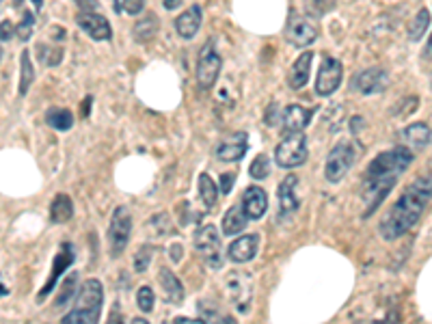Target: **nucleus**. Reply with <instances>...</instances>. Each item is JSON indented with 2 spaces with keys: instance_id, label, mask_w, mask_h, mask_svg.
Returning a JSON list of instances; mask_svg holds the SVG:
<instances>
[{
  "instance_id": "obj_34",
  "label": "nucleus",
  "mask_w": 432,
  "mask_h": 324,
  "mask_svg": "<svg viewBox=\"0 0 432 324\" xmlns=\"http://www.w3.org/2000/svg\"><path fill=\"white\" fill-rule=\"evenodd\" d=\"M115 11L128 13V15H139L145 11V0H115Z\"/></svg>"
},
{
  "instance_id": "obj_33",
  "label": "nucleus",
  "mask_w": 432,
  "mask_h": 324,
  "mask_svg": "<svg viewBox=\"0 0 432 324\" xmlns=\"http://www.w3.org/2000/svg\"><path fill=\"white\" fill-rule=\"evenodd\" d=\"M154 303H156V296H154V290L149 286H141L139 292H137V305L143 314H149L154 309Z\"/></svg>"
},
{
  "instance_id": "obj_37",
  "label": "nucleus",
  "mask_w": 432,
  "mask_h": 324,
  "mask_svg": "<svg viewBox=\"0 0 432 324\" xmlns=\"http://www.w3.org/2000/svg\"><path fill=\"white\" fill-rule=\"evenodd\" d=\"M15 33H18V37H20L22 41L31 39V35H33V15H31V13H24V20H22L20 27L15 29Z\"/></svg>"
},
{
  "instance_id": "obj_38",
  "label": "nucleus",
  "mask_w": 432,
  "mask_h": 324,
  "mask_svg": "<svg viewBox=\"0 0 432 324\" xmlns=\"http://www.w3.org/2000/svg\"><path fill=\"white\" fill-rule=\"evenodd\" d=\"M279 113V106L277 104H270L268 108H266V117H264V121L268 123V126H274V123H279L284 119V113L281 115H277Z\"/></svg>"
},
{
  "instance_id": "obj_44",
  "label": "nucleus",
  "mask_w": 432,
  "mask_h": 324,
  "mask_svg": "<svg viewBox=\"0 0 432 324\" xmlns=\"http://www.w3.org/2000/svg\"><path fill=\"white\" fill-rule=\"evenodd\" d=\"M89 104H91V95H87V99H85V117L89 113Z\"/></svg>"
},
{
  "instance_id": "obj_23",
  "label": "nucleus",
  "mask_w": 432,
  "mask_h": 324,
  "mask_svg": "<svg viewBox=\"0 0 432 324\" xmlns=\"http://www.w3.org/2000/svg\"><path fill=\"white\" fill-rule=\"evenodd\" d=\"M246 220H249V216H246L242 204L230 208V210L225 212V216H223V234H225V236H236V234H240V232L246 227Z\"/></svg>"
},
{
  "instance_id": "obj_10",
  "label": "nucleus",
  "mask_w": 432,
  "mask_h": 324,
  "mask_svg": "<svg viewBox=\"0 0 432 324\" xmlns=\"http://www.w3.org/2000/svg\"><path fill=\"white\" fill-rule=\"evenodd\" d=\"M74 260H76L74 244H71V242H63L61 248H59V253H57V258H55V262H53V272H50L48 281L43 283V288H41L39 294H37V303H43L46 298L50 296V292H53V290L57 288L61 275H63V272L74 264Z\"/></svg>"
},
{
  "instance_id": "obj_39",
  "label": "nucleus",
  "mask_w": 432,
  "mask_h": 324,
  "mask_svg": "<svg viewBox=\"0 0 432 324\" xmlns=\"http://www.w3.org/2000/svg\"><path fill=\"white\" fill-rule=\"evenodd\" d=\"M234 180H236V173H232V171H227V173H223V176H221V190H223L225 195L232 192Z\"/></svg>"
},
{
  "instance_id": "obj_13",
  "label": "nucleus",
  "mask_w": 432,
  "mask_h": 324,
  "mask_svg": "<svg viewBox=\"0 0 432 324\" xmlns=\"http://www.w3.org/2000/svg\"><path fill=\"white\" fill-rule=\"evenodd\" d=\"M76 24L83 29L85 35H89L95 41H109L113 37V29L109 20L102 13H93V11H81L76 15Z\"/></svg>"
},
{
  "instance_id": "obj_14",
  "label": "nucleus",
  "mask_w": 432,
  "mask_h": 324,
  "mask_svg": "<svg viewBox=\"0 0 432 324\" xmlns=\"http://www.w3.org/2000/svg\"><path fill=\"white\" fill-rule=\"evenodd\" d=\"M246 149H249V136L246 132H234L230 134L227 139H223L216 147V158L221 162H238L244 158L246 154Z\"/></svg>"
},
{
  "instance_id": "obj_36",
  "label": "nucleus",
  "mask_w": 432,
  "mask_h": 324,
  "mask_svg": "<svg viewBox=\"0 0 432 324\" xmlns=\"http://www.w3.org/2000/svg\"><path fill=\"white\" fill-rule=\"evenodd\" d=\"M151 255H154V246L143 244L137 251V255H134V270L137 272H145L147 266L151 264Z\"/></svg>"
},
{
  "instance_id": "obj_8",
  "label": "nucleus",
  "mask_w": 432,
  "mask_h": 324,
  "mask_svg": "<svg viewBox=\"0 0 432 324\" xmlns=\"http://www.w3.org/2000/svg\"><path fill=\"white\" fill-rule=\"evenodd\" d=\"M195 248H197L199 255L203 258V262H206L210 268H221V264H223L221 236H218L214 225H203L195 234Z\"/></svg>"
},
{
  "instance_id": "obj_46",
  "label": "nucleus",
  "mask_w": 432,
  "mask_h": 324,
  "mask_svg": "<svg viewBox=\"0 0 432 324\" xmlns=\"http://www.w3.org/2000/svg\"><path fill=\"white\" fill-rule=\"evenodd\" d=\"M33 3H35V9H41V7H43V0H33Z\"/></svg>"
},
{
  "instance_id": "obj_21",
  "label": "nucleus",
  "mask_w": 432,
  "mask_h": 324,
  "mask_svg": "<svg viewBox=\"0 0 432 324\" xmlns=\"http://www.w3.org/2000/svg\"><path fill=\"white\" fill-rule=\"evenodd\" d=\"M432 139V132L426 123H411V126H406L404 130H400L398 134V141L406 147H411L413 152L417 149H424Z\"/></svg>"
},
{
  "instance_id": "obj_19",
  "label": "nucleus",
  "mask_w": 432,
  "mask_h": 324,
  "mask_svg": "<svg viewBox=\"0 0 432 324\" xmlns=\"http://www.w3.org/2000/svg\"><path fill=\"white\" fill-rule=\"evenodd\" d=\"M201 20H203V11L199 5H193L188 11H184L182 15H177L173 27L177 31V35H180L182 39H193L201 27Z\"/></svg>"
},
{
  "instance_id": "obj_43",
  "label": "nucleus",
  "mask_w": 432,
  "mask_h": 324,
  "mask_svg": "<svg viewBox=\"0 0 432 324\" xmlns=\"http://www.w3.org/2000/svg\"><path fill=\"white\" fill-rule=\"evenodd\" d=\"M424 59H426V61H430V59H432V35H430V39H428V43H426V50H424Z\"/></svg>"
},
{
  "instance_id": "obj_6",
  "label": "nucleus",
  "mask_w": 432,
  "mask_h": 324,
  "mask_svg": "<svg viewBox=\"0 0 432 324\" xmlns=\"http://www.w3.org/2000/svg\"><path fill=\"white\" fill-rule=\"evenodd\" d=\"M130 234H132V214H130V210L125 208V206H119L113 212L111 225H109V251H111V258H121V253L125 251V246H128Z\"/></svg>"
},
{
  "instance_id": "obj_26",
  "label": "nucleus",
  "mask_w": 432,
  "mask_h": 324,
  "mask_svg": "<svg viewBox=\"0 0 432 324\" xmlns=\"http://www.w3.org/2000/svg\"><path fill=\"white\" fill-rule=\"evenodd\" d=\"M197 184H199V197H201L203 206H206L208 210L216 208V204H218V186H216V182L208 176V173H201Z\"/></svg>"
},
{
  "instance_id": "obj_24",
  "label": "nucleus",
  "mask_w": 432,
  "mask_h": 324,
  "mask_svg": "<svg viewBox=\"0 0 432 324\" xmlns=\"http://www.w3.org/2000/svg\"><path fill=\"white\" fill-rule=\"evenodd\" d=\"M158 29H160V22H158L156 13H147L134 24L132 35L139 43H147L158 35Z\"/></svg>"
},
{
  "instance_id": "obj_2",
  "label": "nucleus",
  "mask_w": 432,
  "mask_h": 324,
  "mask_svg": "<svg viewBox=\"0 0 432 324\" xmlns=\"http://www.w3.org/2000/svg\"><path fill=\"white\" fill-rule=\"evenodd\" d=\"M432 199V173L417 178L404 188V192L398 197V202L391 206V210L380 220L378 232L385 240H398L406 232H411L417 220L421 218L424 210L428 208Z\"/></svg>"
},
{
  "instance_id": "obj_18",
  "label": "nucleus",
  "mask_w": 432,
  "mask_h": 324,
  "mask_svg": "<svg viewBox=\"0 0 432 324\" xmlns=\"http://www.w3.org/2000/svg\"><path fill=\"white\" fill-rule=\"evenodd\" d=\"M314 113L316 108H305L300 104H290L286 111H284V130L290 134V132H302L305 128L309 126V121L314 119Z\"/></svg>"
},
{
  "instance_id": "obj_35",
  "label": "nucleus",
  "mask_w": 432,
  "mask_h": 324,
  "mask_svg": "<svg viewBox=\"0 0 432 324\" xmlns=\"http://www.w3.org/2000/svg\"><path fill=\"white\" fill-rule=\"evenodd\" d=\"M305 7L314 17H322L335 7V0H305Z\"/></svg>"
},
{
  "instance_id": "obj_41",
  "label": "nucleus",
  "mask_w": 432,
  "mask_h": 324,
  "mask_svg": "<svg viewBox=\"0 0 432 324\" xmlns=\"http://www.w3.org/2000/svg\"><path fill=\"white\" fill-rule=\"evenodd\" d=\"M180 5H182V0H165V9H169V11L177 9Z\"/></svg>"
},
{
  "instance_id": "obj_7",
  "label": "nucleus",
  "mask_w": 432,
  "mask_h": 324,
  "mask_svg": "<svg viewBox=\"0 0 432 324\" xmlns=\"http://www.w3.org/2000/svg\"><path fill=\"white\" fill-rule=\"evenodd\" d=\"M221 57L214 50L212 41H206V45L201 48L199 52V61H197V85L199 89H212L218 73H221Z\"/></svg>"
},
{
  "instance_id": "obj_42",
  "label": "nucleus",
  "mask_w": 432,
  "mask_h": 324,
  "mask_svg": "<svg viewBox=\"0 0 432 324\" xmlns=\"http://www.w3.org/2000/svg\"><path fill=\"white\" fill-rule=\"evenodd\" d=\"M76 3H81V5H83V11H89L87 5H91L93 9H99V5L95 3V0H76Z\"/></svg>"
},
{
  "instance_id": "obj_30",
  "label": "nucleus",
  "mask_w": 432,
  "mask_h": 324,
  "mask_svg": "<svg viewBox=\"0 0 432 324\" xmlns=\"http://www.w3.org/2000/svg\"><path fill=\"white\" fill-rule=\"evenodd\" d=\"M430 27V11L424 7L417 11V15L413 17V22L409 24V39L411 41H419L426 33V29Z\"/></svg>"
},
{
  "instance_id": "obj_29",
  "label": "nucleus",
  "mask_w": 432,
  "mask_h": 324,
  "mask_svg": "<svg viewBox=\"0 0 432 324\" xmlns=\"http://www.w3.org/2000/svg\"><path fill=\"white\" fill-rule=\"evenodd\" d=\"M78 272H71V275L61 283V292H59V296H57V301H55V305H57V309H63L71 298L78 294Z\"/></svg>"
},
{
  "instance_id": "obj_32",
  "label": "nucleus",
  "mask_w": 432,
  "mask_h": 324,
  "mask_svg": "<svg viewBox=\"0 0 432 324\" xmlns=\"http://www.w3.org/2000/svg\"><path fill=\"white\" fill-rule=\"evenodd\" d=\"M37 52H39L41 61H43L48 67L59 65L61 59H63V48H59V45H43V43H39V45H37Z\"/></svg>"
},
{
  "instance_id": "obj_22",
  "label": "nucleus",
  "mask_w": 432,
  "mask_h": 324,
  "mask_svg": "<svg viewBox=\"0 0 432 324\" xmlns=\"http://www.w3.org/2000/svg\"><path fill=\"white\" fill-rule=\"evenodd\" d=\"M158 281H160V286H162L165 301L171 303V305H182V301H184V286H182V281L177 279L169 268H160Z\"/></svg>"
},
{
  "instance_id": "obj_15",
  "label": "nucleus",
  "mask_w": 432,
  "mask_h": 324,
  "mask_svg": "<svg viewBox=\"0 0 432 324\" xmlns=\"http://www.w3.org/2000/svg\"><path fill=\"white\" fill-rule=\"evenodd\" d=\"M258 246H260V234L240 236L230 244V248H227V258H230L234 264H244V262L256 258Z\"/></svg>"
},
{
  "instance_id": "obj_12",
  "label": "nucleus",
  "mask_w": 432,
  "mask_h": 324,
  "mask_svg": "<svg viewBox=\"0 0 432 324\" xmlns=\"http://www.w3.org/2000/svg\"><path fill=\"white\" fill-rule=\"evenodd\" d=\"M316 37H318V29L314 27V22H309L307 17H302L298 13H290L288 27H286V39L292 45L296 48L309 45L312 41H316Z\"/></svg>"
},
{
  "instance_id": "obj_48",
  "label": "nucleus",
  "mask_w": 432,
  "mask_h": 324,
  "mask_svg": "<svg viewBox=\"0 0 432 324\" xmlns=\"http://www.w3.org/2000/svg\"><path fill=\"white\" fill-rule=\"evenodd\" d=\"M20 3H22V0H15V5H20Z\"/></svg>"
},
{
  "instance_id": "obj_31",
  "label": "nucleus",
  "mask_w": 432,
  "mask_h": 324,
  "mask_svg": "<svg viewBox=\"0 0 432 324\" xmlns=\"http://www.w3.org/2000/svg\"><path fill=\"white\" fill-rule=\"evenodd\" d=\"M249 173L253 180H266L270 176V158L266 154H260L253 158L251 167H249Z\"/></svg>"
},
{
  "instance_id": "obj_27",
  "label": "nucleus",
  "mask_w": 432,
  "mask_h": 324,
  "mask_svg": "<svg viewBox=\"0 0 432 324\" xmlns=\"http://www.w3.org/2000/svg\"><path fill=\"white\" fill-rule=\"evenodd\" d=\"M35 80V69H33V63H31V52L29 50H22L20 55V95H27L31 85Z\"/></svg>"
},
{
  "instance_id": "obj_45",
  "label": "nucleus",
  "mask_w": 432,
  "mask_h": 324,
  "mask_svg": "<svg viewBox=\"0 0 432 324\" xmlns=\"http://www.w3.org/2000/svg\"><path fill=\"white\" fill-rule=\"evenodd\" d=\"M173 251H180V246H177V244H175V246H173ZM173 260L177 262V260H180V255H177V253H173Z\"/></svg>"
},
{
  "instance_id": "obj_3",
  "label": "nucleus",
  "mask_w": 432,
  "mask_h": 324,
  "mask_svg": "<svg viewBox=\"0 0 432 324\" xmlns=\"http://www.w3.org/2000/svg\"><path fill=\"white\" fill-rule=\"evenodd\" d=\"M102 305H104V288L102 281L97 279H87L81 288V292L76 294L74 309L61 318L65 324H76V322H85L93 324L102 316Z\"/></svg>"
},
{
  "instance_id": "obj_17",
  "label": "nucleus",
  "mask_w": 432,
  "mask_h": 324,
  "mask_svg": "<svg viewBox=\"0 0 432 324\" xmlns=\"http://www.w3.org/2000/svg\"><path fill=\"white\" fill-rule=\"evenodd\" d=\"M298 188V178L288 176L281 184H279V216H288L300 208V199L296 197Z\"/></svg>"
},
{
  "instance_id": "obj_40",
  "label": "nucleus",
  "mask_w": 432,
  "mask_h": 324,
  "mask_svg": "<svg viewBox=\"0 0 432 324\" xmlns=\"http://www.w3.org/2000/svg\"><path fill=\"white\" fill-rule=\"evenodd\" d=\"M13 33H15V27H13L9 20H5V22H3V35H0V37H3V43H7V41L13 37Z\"/></svg>"
},
{
  "instance_id": "obj_20",
  "label": "nucleus",
  "mask_w": 432,
  "mask_h": 324,
  "mask_svg": "<svg viewBox=\"0 0 432 324\" xmlns=\"http://www.w3.org/2000/svg\"><path fill=\"white\" fill-rule=\"evenodd\" d=\"M312 61H314V52H302V55L292 63L290 73H288V85H290V89L298 91V89H302L305 85L309 83Z\"/></svg>"
},
{
  "instance_id": "obj_47",
  "label": "nucleus",
  "mask_w": 432,
  "mask_h": 324,
  "mask_svg": "<svg viewBox=\"0 0 432 324\" xmlns=\"http://www.w3.org/2000/svg\"><path fill=\"white\" fill-rule=\"evenodd\" d=\"M145 322H147V320H143V318H134V320H132V324H145Z\"/></svg>"
},
{
  "instance_id": "obj_9",
  "label": "nucleus",
  "mask_w": 432,
  "mask_h": 324,
  "mask_svg": "<svg viewBox=\"0 0 432 324\" xmlns=\"http://www.w3.org/2000/svg\"><path fill=\"white\" fill-rule=\"evenodd\" d=\"M342 76H344V67L337 59L326 57L318 69V78H316V93L320 97H328L333 95L340 85H342Z\"/></svg>"
},
{
  "instance_id": "obj_16",
  "label": "nucleus",
  "mask_w": 432,
  "mask_h": 324,
  "mask_svg": "<svg viewBox=\"0 0 432 324\" xmlns=\"http://www.w3.org/2000/svg\"><path fill=\"white\" fill-rule=\"evenodd\" d=\"M240 204H242V208H244V212L251 220H260L268 210V195L260 186H249L242 192Z\"/></svg>"
},
{
  "instance_id": "obj_11",
  "label": "nucleus",
  "mask_w": 432,
  "mask_h": 324,
  "mask_svg": "<svg viewBox=\"0 0 432 324\" xmlns=\"http://www.w3.org/2000/svg\"><path fill=\"white\" fill-rule=\"evenodd\" d=\"M389 85V73L383 67H370L359 71L352 78V89L361 95H372V93H383Z\"/></svg>"
},
{
  "instance_id": "obj_28",
  "label": "nucleus",
  "mask_w": 432,
  "mask_h": 324,
  "mask_svg": "<svg viewBox=\"0 0 432 324\" xmlns=\"http://www.w3.org/2000/svg\"><path fill=\"white\" fill-rule=\"evenodd\" d=\"M46 121L50 128H55L59 132H67L74 126V115L67 108H50L46 115Z\"/></svg>"
},
{
  "instance_id": "obj_25",
  "label": "nucleus",
  "mask_w": 432,
  "mask_h": 324,
  "mask_svg": "<svg viewBox=\"0 0 432 324\" xmlns=\"http://www.w3.org/2000/svg\"><path fill=\"white\" fill-rule=\"evenodd\" d=\"M71 216H74V204L69 195H57L53 199V204H50V220L59 225V223L71 220Z\"/></svg>"
},
{
  "instance_id": "obj_1",
  "label": "nucleus",
  "mask_w": 432,
  "mask_h": 324,
  "mask_svg": "<svg viewBox=\"0 0 432 324\" xmlns=\"http://www.w3.org/2000/svg\"><path fill=\"white\" fill-rule=\"evenodd\" d=\"M413 149L406 145H398L393 149L378 154L365 169L361 180V202H363V218L374 214L380 204L385 202L387 195L393 190L400 176L413 162Z\"/></svg>"
},
{
  "instance_id": "obj_4",
  "label": "nucleus",
  "mask_w": 432,
  "mask_h": 324,
  "mask_svg": "<svg viewBox=\"0 0 432 324\" xmlns=\"http://www.w3.org/2000/svg\"><path fill=\"white\" fill-rule=\"evenodd\" d=\"M357 160V147L348 141H342L337 143L331 152L326 156V162H324V178L326 182L331 184H340L346 173L350 171V167Z\"/></svg>"
},
{
  "instance_id": "obj_5",
  "label": "nucleus",
  "mask_w": 432,
  "mask_h": 324,
  "mask_svg": "<svg viewBox=\"0 0 432 324\" xmlns=\"http://www.w3.org/2000/svg\"><path fill=\"white\" fill-rule=\"evenodd\" d=\"M307 136L305 132H290L274 149V160L284 169H296L307 160Z\"/></svg>"
}]
</instances>
